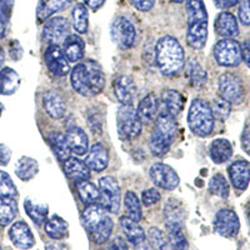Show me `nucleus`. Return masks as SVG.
I'll use <instances>...</instances> for the list:
<instances>
[{
    "mask_svg": "<svg viewBox=\"0 0 250 250\" xmlns=\"http://www.w3.org/2000/svg\"><path fill=\"white\" fill-rule=\"evenodd\" d=\"M71 85L77 93L91 98L102 93L105 85V77L102 69L93 62H79L71 70Z\"/></svg>",
    "mask_w": 250,
    "mask_h": 250,
    "instance_id": "f257e3e1",
    "label": "nucleus"
},
{
    "mask_svg": "<svg viewBox=\"0 0 250 250\" xmlns=\"http://www.w3.org/2000/svg\"><path fill=\"white\" fill-rule=\"evenodd\" d=\"M156 65L165 77L178 74L184 66V49L178 39L165 35L158 40L155 46Z\"/></svg>",
    "mask_w": 250,
    "mask_h": 250,
    "instance_id": "f03ea898",
    "label": "nucleus"
},
{
    "mask_svg": "<svg viewBox=\"0 0 250 250\" xmlns=\"http://www.w3.org/2000/svg\"><path fill=\"white\" fill-rule=\"evenodd\" d=\"M187 42L193 49L200 50L208 40V12L203 0H187Z\"/></svg>",
    "mask_w": 250,
    "mask_h": 250,
    "instance_id": "7ed1b4c3",
    "label": "nucleus"
},
{
    "mask_svg": "<svg viewBox=\"0 0 250 250\" xmlns=\"http://www.w3.org/2000/svg\"><path fill=\"white\" fill-rule=\"evenodd\" d=\"M82 223L95 244H105L113 233V220L102 205L86 207L82 214Z\"/></svg>",
    "mask_w": 250,
    "mask_h": 250,
    "instance_id": "20e7f679",
    "label": "nucleus"
},
{
    "mask_svg": "<svg viewBox=\"0 0 250 250\" xmlns=\"http://www.w3.org/2000/svg\"><path fill=\"white\" fill-rule=\"evenodd\" d=\"M176 122L173 117L167 114H160L156 118L155 128L150 135L149 146L150 151L156 158H163L170 149L176 137Z\"/></svg>",
    "mask_w": 250,
    "mask_h": 250,
    "instance_id": "39448f33",
    "label": "nucleus"
},
{
    "mask_svg": "<svg viewBox=\"0 0 250 250\" xmlns=\"http://www.w3.org/2000/svg\"><path fill=\"white\" fill-rule=\"evenodd\" d=\"M214 115L210 104L204 99H194L188 113V125L196 137H209L214 130Z\"/></svg>",
    "mask_w": 250,
    "mask_h": 250,
    "instance_id": "423d86ee",
    "label": "nucleus"
},
{
    "mask_svg": "<svg viewBox=\"0 0 250 250\" xmlns=\"http://www.w3.org/2000/svg\"><path fill=\"white\" fill-rule=\"evenodd\" d=\"M143 123L139 119L137 109L129 105L120 106L117 113V129L123 140H133L142 133Z\"/></svg>",
    "mask_w": 250,
    "mask_h": 250,
    "instance_id": "0eeeda50",
    "label": "nucleus"
},
{
    "mask_svg": "<svg viewBox=\"0 0 250 250\" xmlns=\"http://www.w3.org/2000/svg\"><path fill=\"white\" fill-rule=\"evenodd\" d=\"M99 193H100V205L106 211L117 214L120 210V193L119 183L113 176H103L99 180Z\"/></svg>",
    "mask_w": 250,
    "mask_h": 250,
    "instance_id": "6e6552de",
    "label": "nucleus"
},
{
    "mask_svg": "<svg viewBox=\"0 0 250 250\" xmlns=\"http://www.w3.org/2000/svg\"><path fill=\"white\" fill-rule=\"evenodd\" d=\"M214 58L220 66L235 68L242 62V48L234 39H222L214 46Z\"/></svg>",
    "mask_w": 250,
    "mask_h": 250,
    "instance_id": "1a4fd4ad",
    "label": "nucleus"
},
{
    "mask_svg": "<svg viewBox=\"0 0 250 250\" xmlns=\"http://www.w3.org/2000/svg\"><path fill=\"white\" fill-rule=\"evenodd\" d=\"M218 90L220 97L230 104H239L244 99V84L242 79L233 73H225L219 78Z\"/></svg>",
    "mask_w": 250,
    "mask_h": 250,
    "instance_id": "9d476101",
    "label": "nucleus"
},
{
    "mask_svg": "<svg viewBox=\"0 0 250 250\" xmlns=\"http://www.w3.org/2000/svg\"><path fill=\"white\" fill-rule=\"evenodd\" d=\"M111 40L120 49H129L135 43L137 31L128 18L119 17L114 20L110 28Z\"/></svg>",
    "mask_w": 250,
    "mask_h": 250,
    "instance_id": "9b49d317",
    "label": "nucleus"
},
{
    "mask_svg": "<svg viewBox=\"0 0 250 250\" xmlns=\"http://www.w3.org/2000/svg\"><path fill=\"white\" fill-rule=\"evenodd\" d=\"M213 227L215 233L220 236L233 239L240 230V220L235 211L231 209H220L214 216Z\"/></svg>",
    "mask_w": 250,
    "mask_h": 250,
    "instance_id": "f8f14e48",
    "label": "nucleus"
},
{
    "mask_svg": "<svg viewBox=\"0 0 250 250\" xmlns=\"http://www.w3.org/2000/svg\"><path fill=\"white\" fill-rule=\"evenodd\" d=\"M70 25L68 19L62 17H55L49 19L43 28V39L50 45H59L69 37Z\"/></svg>",
    "mask_w": 250,
    "mask_h": 250,
    "instance_id": "ddd939ff",
    "label": "nucleus"
},
{
    "mask_svg": "<svg viewBox=\"0 0 250 250\" xmlns=\"http://www.w3.org/2000/svg\"><path fill=\"white\" fill-rule=\"evenodd\" d=\"M150 178L156 187L165 190H174L179 185V176L171 167L163 163H156L150 168Z\"/></svg>",
    "mask_w": 250,
    "mask_h": 250,
    "instance_id": "4468645a",
    "label": "nucleus"
},
{
    "mask_svg": "<svg viewBox=\"0 0 250 250\" xmlns=\"http://www.w3.org/2000/svg\"><path fill=\"white\" fill-rule=\"evenodd\" d=\"M45 62L49 71L54 77H65L70 71L69 60L66 59L64 51L58 45H49L45 50Z\"/></svg>",
    "mask_w": 250,
    "mask_h": 250,
    "instance_id": "2eb2a0df",
    "label": "nucleus"
},
{
    "mask_svg": "<svg viewBox=\"0 0 250 250\" xmlns=\"http://www.w3.org/2000/svg\"><path fill=\"white\" fill-rule=\"evenodd\" d=\"M9 238L13 244L21 250L31 249L35 244L34 234L25 222H17L9 229Z\"/></svg>",
    "mask_w": 250,
    "mask_h": 250,
    "instance_id": "dca6fc26",
    "label": "nucleus"
},
{
    "mask_svg": "<svg viewBox=\"0 0 250 250\" xmlns=\"http://www.w3.org/2000/svg\"><path fill=\"white\" fill-rule=\"evenodd\" d=\"M228 174L236 190H245L250 183V163L244 159L236 160L228 168Z\"/></svg>",
    "mask_w": 250,
    "mask_h": 250,
    "instance_id": "f3484780",
    "label": "nucleus"
},
{
    "mask_svg": "<svg viewBox=\"0 0 250 250\" xmlns=\"http://www.w3.org/2000/svg\"><path fill=\"white\" fill-rule=\"evenodd\" d=\"M165 227L171 250H188V240L184 233V220L165 219Z\"/></svg>",
    "mask_w": 250,
    "mask_h": 250,
    "instance_id": "a211bd4d",
    "label": "nucleus"
},
{
    "mask_svg": "<svg viewBox=\"0 0 250 250\" xmlns=\"http://www.w3.org/2000/svg\"><path fill=\"white\" fill-rule=\"evenodd\" d=\"M114 94L123 105L133 104L137 95V85L128 75H120L114 82Z\"/></svg>",
    "mask_w": 250,
    "mask_h": 250,
    "instance_id": "6ab92c4d",
    "label": "nucleus"
},
{
    "mask_svg": "<svg viewBox=\"0 0 250 250\" xmlns=\"http://www.w3.org/2000/svg\"><path fill=\"white\" fill-rule=\"evenodd\" d=\"M214 28L216 34L224 39H234L239 34L238 20L229 12H222L215 18Z\"/></svg>",
    "mask_w": 250,
    "mask_h": 250,
    "instance_id": "aec40b11",
    "label": "nucleus"
},
{
    "mask_svg": "<svg viewBox=\"0 0 250 250\" xmlns=\"http://www.w3.org/2000/svg\"><path fill=\"white\" fill-rule=\"evenodd\" d=\"M109 153L105 146L100 143H95L91 145L86 151L85 164L88 168L94 171H103L108 167Z\"/></svg>",
    "mask_w": 250,
    "mask_h": 250,
    "instance_id": "412c9836",
    "label": "nucleus"
},
{
    "mask_svg": "<svg viewBox=\"0 0 250 250\" xmlns=\"http://www.w3.org/2000/svg\"><path fill=\"white\" fill-rule=\"evenodd\" d=\"M185 99L179 91L168 90L163 91L162 100H160V106H162V113L170 115V117L175 118L176 115H179L182 110L184 109Z\"/></svg>",
    "mask_w": 250,
    "mask_h": 250,
    "instance_id": "4be33fe9",
    "label": "nucleus"
},
{
    "mask_svg": "<svg viewBox=\"0 0 250 250\" xmlns=\"http://www.w3.org/2000/svg\"><path fill=\"white\" fill-rule=\"evenodd\" d=\"M159 106L160 102L155 94H148L146 97L143 98L137 110L142 123L150 124V123L155 122L156 118H158V113H159Z\"/></svg>",
    "mask_w": 250,
    "mask_h": 250,
    "instance_id": "5701e85b",
    "label": "nucleus"
},
{
    "mask_svg": "<svg viewBox=\"0 0 250 250\" xmlns=\"http://www.w3.org/2000/svg\"><path fill=\"white\" fill-rule=\"evenodd\" d=\"M43 105L53 119H62L66 113L65 100L58 91L51 90L44 94Z\"/></svg>",
    "mask_w": 250,
    "mask_h": 250,
    "instance_id": "b1692460",
    "label": "nucleus"
},
{
    "mask_svg": "<svg viewBox=\"0 0 250 250\" xmlns=\"http://www.w3.org/2000/svg\"><path fill=\"white\" fill-rule=\"evenodd\" d=\"M66 140H68V144L70 146V150L73 151L77 155H84L86 154L89 149V140L86 137L85 131L83 130L80 126H70V128L66 130Z\"/></svg>",
    "mask_w": 250,
    "mask_h": 250,
    "instance_id": "393cba45",
    "label": "nucleus"
},
{
    "mask_svg": "<svg viewBox=\"0 0 250 250\" xmlns=\"http://www.w3.org/2000/svg\"><path fill=\"white\" fill-rule=\"evenodd\" d=\"M120 227H122L123 231H124L125 236L128 239V242L131 243L134 247H140L145 243V231L137 222L131 220L128 216H122L120 218Z\"/></svg>",
    "mask_w": 250,
    "mask_h": 250,
    "instance_id": "a878e982",
    "label": "nucleus"
},
{
    "mask_svg": "<svg viewBox=\"0 0 250 250\" xmlns=\"http://www.w3.org/2000/svg\"><path fill=\"white\" fill-rule=\"evenodd\" d=\"M71 0H39L37 6V19L39 23L45 21L57 13L70 5Z\"/></svg>",
    "mask_w": 250,
    "mask_h": 250,
    "instance_id": "bb28decb",
    "label": "nucleus"
},
{
    "mask_svg": "<svg viewBox=\"0 0 250 250\" xmlns=\"http://www.w3.org/2000/svg\"><path fill=\"white\" fill-rule=\"evenodd\" d=\"M62 46H64L62 51H64V54H65L66 59L69 62H77L84 58L85 44H84V40L80 37H78V35H69L64 40Z\"/></svg>",
    "mask_w": 250,
    "mask_h": 250,
    "instance_id": "cd10ccee",
    "label": "nucleus"
},
{
    "mask_svg": "<svg viewBox=\"0 0 250 250\" xmlns=\"http://www.w3.org/2000/svg\"><path fill=\"white\" fill-rule=\"evenodd\" d=\"M20 77L12 68L0 69V95H12L19 89Z\"/></svg>",
    "mask_w": 250,
    "mask_h": 250,
    "instance_id": "c85d7f7f",
    "label": "nucleus"
},
{
    "mask_svg": "<svg viewBox=\"0 0 250 250\" xmlns=\"http://www.w3.org/2000/svg\"><path fill=\"white\" fill-rule=\"evenodd\" d=\"M233 155V145L228 139L219 138L210 145V158L215 164L227 163Z\"/></svg>",
    "mask_w": 250,
    "mask_h": 250,
    "instance_id": "c756f323",
    "label": "nucleus"
},
{
    "mask_svg": "<svg viewBox=\"0 0 250 250\" xmlns=\"http://www.w3.org/2000/svg\"><path fill=\"white\" fill-rule=\"evenodd\" d=\"M64 170L70 179L79 182V180H89L90 178V169L85 162H82L78 158H69L64 163Z\"/></svg>",
    "mask_w": 250,
    "mask_h": 250,
    "instance_id": "7c9ffc66",
    "label": "nucleus"
},
{
    "mask_svg": "<svg viewBox=\"0 0 250 250\" xmlns=\"http://www.w3.org/2000/svg\"><path fill=\"white\" fill-rule=\"evenodd\" d=\"M48 139L51 149L60 162H65L70 158V146H69L68 140H66V137L64 134L53 131V133L49 134Z\"/></svg>",
    "mask_w": 250,
    "mask_h": 250,
    "instance_id": "2f4dec72",
    "label": "nucleus"
},
{
    "mask_svg": "<svg viewBox=\"0 0 250 250\" xmlns=\"http://www.w3.org/2000/svg\"><path fill=\"white\" fill-rule=\"evenodd\" d=\"M68 223L59 215H53L45 222V233L50 239L62 240L68 235Z\"/></svg>",
    "mask_w": 250,
    "mask_h": 250,
    "instance_id": "473e14b6",
    "label": "nucleus"
},
{
    "mask_svg": "<svg viewBox=\"0 0 250 250\" xmlns=\"http://www.w3.org/2000/svg\"><path fill=\"white\" fill-rule=\"evenodd\" d=\"M187 77L195 89H203L208 82L207 70L196 60H190L187 64Z\"/></svg>",
    "mask_w": 250,
    "mask_h": 250,
    "instance_id": "72a5a7b5",
    "label": "nucleus"
},
{
    "mask_svg": "<svg viewBox=\"0 0 250 250\" xmlns=\"http://www.w3.org/2000/svg\"><path fill=\"white\" fill-rule=\"evenodd\" d=\"M39 171V164L35 159L29 156H21L15 167V174L20 180L28 182L33 179Z\"/></svg>",
    "mask_w": 250,
    "mask_h": 250,
    "instance_id": "f704fd0d",
    "label": "nucleus"
},
{
    "mask_svg": "<svg viewBox=\"0 0 250 250\" xmlns=\"http://www.w3.org/2000/svg\"><path fill=\"white\" fill-rule=\"evenodd\" d=\"M75 187H77L78 195L84 204L91 205L97 204L99 202V188L95 187V184H93L89 180H79V182H77Z\"/></svg>",
    "mask_w": 250,
    "mask_h": 250,
    "instance_id": "c9c22d12",
    "label": "nucleus"
},
{
    "mask_svg": "<svg viewBox=\"0 0 250 250\" xmlns=\"http://www.w3.org/2000/svg\"><path fill=\"white\" fill-rule=\"evenodd\" d=\"M18 204L13 196H0V227H6L15 219Z\"/></svg>",
    "mask_w": 250,
    "mask_h": 250,
    "instance_id": "e433bc0d",
    "label": "nucleus"
},
{
    "mask_svg": "<svg viewBox=\"0 0 250 250\" xmlns=\"http://www.w3.org/2000/svg\"><path fill=\"white\" fill-rule=\"evenodd\" d=\"M24 209L29 218L37 225H42L46 222L49 213V208L46 204H39V203L33 202L31 199H25Z\"/></svg>",
    "mask_w": 250,
    "mask_h": 250,
    "instance_id": "4c0bfd02",
    "label": "nucleus"
},
{
    "mask_svg": "<svg viewBox=\"0 0 250 250\" xmlns=\"http://www.w3.org/2000/svg\"><path fill=\"white\" fill-rule=\"evenodd\" d=\"M124 205L128 218H130L134 222L139 223L142 220L143 211L142 204H140V200L137 196V194L133 193V191H128V193L125 194Z\"/></svg>",
    "mask_w": 250,
    "mask_h": 250,
    "instance_id": "58836bf2",
    "label": "nucleus"
},
{
    "mask_svg": "<svg viewBox=\"0 0 250 250\" xmlns=\"http://www.w3.org/2000/svg\"><path fill=\"white\" fill-rule=\"evenodd\" d=\"M73 28L75 29L77 33L79 34H84L88 30V24H89V15H88V9L84 4H77L73 9Z\"/></svg>",
    "mask_w": 250,
    "mask_h": 250,
    "instance_id": "ea45409f",
    "label": "nucleus"
},
{
    "mask_svg": "<svg viewBox=\"0 0 250 250\" xmlns=\"http://www.w3.org/2000/svg\"><path fill=\"white\" fill-rule=\"evenodd\" d=\"M209 191L222 199H228L229 193H230V188H229V183L225 179V176H223L222 174H215L209 182Z\"/></svg>",
    "mask_w": 250,
    "mask_h": 250,
    "instance_id": "a19ab883",
    "label": "nucleus"
},
{
    "mask_svg": "<svg viewBox=\"0 0 250 250\" xmlns=\"http://www.w3.org/2000/svg\"><path fill=\"white\" fill-rule=\"evenodd\" d=\"M148 238L149 244H150V247L154 250H171L168 236L165 235L164 231L159 229V228H150L148 233Z\"/></svg>",
    "mask_w": 250,
    "mask_h": 250,
    "instance_id": "79ce46f5",
    "label": "nucleus"
},
{
    "mask_svg": "<svg viewBox=\"0 0 250 250\" xmlns=\"http://www.w3.org/2000/svg\"><path fill=\"white\" fill-rule=\"evenodd\" d=\"M210 108L213 111L214 119H218L220 122L227 120L231 113V104L222 97L214 98Z\"/></svg>",
    "mask_w": 250,
    "mask_h": 250,
    "instance_id": "37998d69",
    "label": "nucleus"
},
{
    "mask_svg": "<svg viewBox=\"0 0 250 250\" xmlns=\"http://www.w3.org/2000/svg\"><path fill=\"white\" fill-rule=\"evenodd\" d=\"M18 195L17 187L12 178L9 176L8 173L0 170V196H15Z\"/></svg>",
    "mask_w": 250,
    "mask_h": 250,
    "instance_id": "c03bdc74",
    "label": "nucleus"
},
{
    "mask_svg": "<svg viewBox=\"0 0 250 250\" xmlns=\"http://www.w3.org/2000/svg\"><path fill=\"white\" fill-rule=\"evenodd\" d=\"M10 12H12V8L0 5V39H3L6 34L9 19H10Z\"/></svg>",
    "mask_w": 250,
    "mask_h": 250,
    "instance_id": "a18cd8bd",
    "label": "nucleus"
},
{
    "mask_svg": "<svg viewBox=\"0 0 250 250\" xmlns=\"http://www.w3.org/2000/svg\"><path fill=\"white\" fill-rule=\"evenodd\" d=\"M160 200V193L156 190L155 188H150L146 190L143 191L142 194V202L145 207H151L156 204Z\"/></svg>",
    "mask_w": 250,
    "mask_h": 250,
    "instance_id": "49530a36",
    "label": "nucleus"
},
{
    "mask_svg": "<svg viewBox=\"0 0 250 250\" xmlns=\"http://www.w3.org/2000/svg\"><path fill=\"white\" fill-rule=\"evenodd\" d=\"M238 17L243 25H250V0H240Z\"/></svg>",
    "mask_w": 250,
    "mask_h": 250,
    "instance_id": "de8ad7c7",
    "label": "nucleus"
},
{
    "mask_svg": "<svg viewBox=\"0 0 250 250\" xmlns=\"http://www.w3.org/2000/svg\"><path fill=\"white\" fill-rule=\"evenodd\" d=\"M242 148L250 156V122L245 125L242 134Z\"/></svg>",
    "mask_w": 250,
    "mask_h": 250,
    "instance_id": "09e8293b",
    "label": "nucleus"
},
{
    "mask_svg": "<svg viewBox=\"0 0 250 250\" xmlns=\"http://www.w3.org/2000/svg\"><path fill=\"white\" fill-rule=\"evenodd\" d=\"M131 3L140 12H149L155 4V0H131Z\"/></svg>",
    "mask_w": 250,
    "mask_h": 250,
    "instance_id": "8fccbe9b",
    "label": "nucleus"
},
{
    "mask_svg": "<svg viewBox=\"0 0 250 250\" xmlns=\"http://www.w3.org/2000/svg\"><path fill=\"white\" fill-rule=\"evenodd\" d=\"M12 150L4 144H0V167H5L10 162Z\"/></svg>",
    "mask_w": 250,
    "mask_h": 250,
    "instance_id": "3c124183",
    "label": "nucleus"
},
{
    "mask_svg": "<svg viewBox=\"0 0 250 250\" xmlns=\"http://www.w3.org/2000/svg\"><path fill=\"white\" fill-rule=\"evenodd\" d=\"M240 48H242V59L244 60L248 68H250V39H245Z\"/></svg>",
    "mask_w": 250,
    "mask_h": 250,
    "instance_id": "603ef678",
    "label": "nucleus"
},
{
    "mask_svg": "<svg viewBox=\"0 0 250 250\" xmlns=\"http://www.w3.org/2000/svg\"><path fill=\"white\" fill-rule=\"evenodd\" d=\"M108 250H128V245L122 236H117L113 239Z\"/></svg>",
    "mask_w": 250,
    "mask_h": 250,
    "instance_id": "864d4df0",
    "label": "nucleus"
},
{
    "mask_svg": "<svg viewBox=\"0 0 250 250\" xmlns=\"http://www.w3.org/2000/svg\"><path fill=\"white\" fill-rule=\"evenodd\" d=\"M213 1L216 8L223 9V10L233 8V6L238 5L240 3V0H213Z\"/></svg>",
    "mask_w": 250,
    "mask_h": 250,
    "instance_id": "5fc2aeb1",
    "label": "nucleus"
},
{
    "mask_svg": "<svg viewBox=\"0 0 250 250\" xmlns=\"http://www.w3.org/2000/svg\"><path fill=\"white\" fill-rule=\"evenodd\" d=\"M23 55V49L20 46V44L18 43L17 40L13 42L12 45H10V57H12L13 60H19Z\"/></svg>",
    "mask_w": 250,
    "mask_h": 250,
    "instance_id": "6e6d98bb",
    "label": "nucleus"
},
{
    "mask_svg": "<svg viewBox=\"0 0 250 250\" xmlns=\"http://www.w3.org/2000/svg\"><path fill=\"white\" fill-rule=\"evenodd\" d=\"M45 250H69V248L68 245L62 244V243L53 242L45 245Z\"/></svg>",
    "mask_w": 250,
    "mask_h": 250,
    "instance_id": "4d7b16f0",
    "label": "nucleus"
},
{
    "mask_svg": "<svg viewBox=\"0 0 250 250\" xmlns=\"http://www.w3.org/2000/svg\"><path fill=\"white\" fill-rule=\"evenodd\" d=\"M84 3L89 6L93 10H97L100 6H103V4L105 3V0H84Z\"/></svg>",
    "mask_w": 250,
    "mask_h": 250,
    "instance_id": "13d9d810",
    "label": "nucleus"
},
{
    "mask_svg": "<svg viewBox=\"0 0 250 250\" xmlns=\"http://www.w3.org/2000/svg\"><path fill=\"white\" fill-rule=\"evenodd\" d=\"M4 59H5V54H4L3 48H1V46H0V68H1V66H3Z\"/></svg>",
    "mask_w": 250,
    "mask_h": 250,
    "instance_id": "bf43d9fd",
    "label": "nucleus"
},
{
    "mask_svg": "<svg viewBox=\"0 0 250 250\" xmlns=\"http://www.w3.org/2000/svg\"><path fill=\"white\" fill-rule=\"evenodd\" d=\"M170 1H173V3H176V4H179V3H183L184 0H170Z\"/></svg>",
    "mask_w": 250,
    "mask_h": 250,
    "instance_id": "052dcab7",
    "label": "nucleus"
},
{
    "mask_svg": "<svg viewBox=\"0 0 250 250\" xmlns=\"http://www.w3.org/2000/svg\"><path fill=\"white\" fill-rule=\"evenodd\" d=\"M1 111H3V104L0 103V115H1Z\"/></svg>",
    "mask_w": 250,
    "mask_h": 250,
    "instance_id": "680f3d73",
    "label": "nucleus"
},
{
    "mask_svg": "<svg viewBox=\"0 0 250 250\" xmlns=\"http://www.w3.org/2000/svg\"><path fill=\"white\" fill-rule=\"evenodd\" d=\"M0 250H3V249H1V247H0Z\"/></svg>",
    "mask_w": 250,
    "mask_h": 250,
    "instance_id": "e2e57ef3",
    "label": "nucleus"
},
{
    "mask_svg": "<svg viewBox=\"0 0 250 250\" xmlns=\"http://www.w3.org/2000/svg\"><path fill=\"white\" fill-rule=\"evenodd\" d=\"M146 250H148V249H146Z\"/></svg>",
    "mask_w": 250,
    "mask_h": 250,
    "instance_id": "0e129e2a",
    "label": "nucleus"
}]
</instances>
